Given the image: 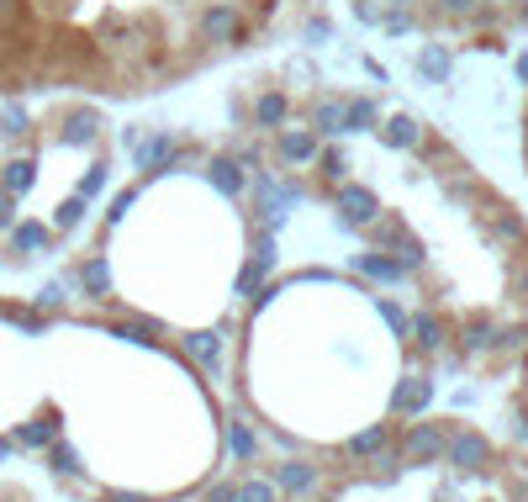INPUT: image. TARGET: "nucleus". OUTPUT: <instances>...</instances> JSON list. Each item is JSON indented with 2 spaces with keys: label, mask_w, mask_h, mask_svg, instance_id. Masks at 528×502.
I'll list each match as a JSON object with an SVG mask.
<instances>
[{
  "label": "nucleus",
  "mask_w": 528,
  "mask_h": 502,
  "mask_svg": "<svg viewBox=\"0 0 528 502\" xmlns=\"http://www.w3.org/2000/svg\"><path fill=\"white\" fill-rule=\"evenodd\" d=\"M101 185H106V170H90V175H85V185H80V196L90 201V196H96V191H101Z\"/></svg>",
  "instance_id": "nucleus-28"
},
{
  "label": "nucleus",
  "mask_w": 528,
  "mask_h": 502,
  "mask_svg": "<svg viewBox=\"0 0 528 502\" xmlns=\"http://www.w3.org/2000/svg\"><path fill=\"white\" fill-rule=\"evenodd\" d=\"M6 450H11V444H6V439H0V455H6Z\"/></svg>",
  "instance_id": "nucleus-35"
},
{
  "label": "nucleus",
  "mask_w": 528,
  "mask_h": 502,
  "mask_svg": "<svg viewBox=\"0 0 528 502\" xmlns=\"http://www.w3.org/2000/svg\"><path fill=\"white\" fill-rule=\"evenodd\" d=\"M32 180H37V164H32V159H11V164H6V175H0V185H6V196H22V191H32Z\"/></svg>",
  "instance_id": "nucleus-3"
},
{
  "label": "nucleus",
  "mask_w": 528,
  "mask_h": 502,
  "mask_svg": "<svg viewBox=\"0 0 528 502\" xmlns=\"http://www.w3.org/2000/svg\"><path fill=\"white\" fill-rule=\"evenodd\" d=\"M233 502H275V487L270 481H243V487H233Z\"/></svg>",
  "instance_id": "nucleus-16"
},
{
  "label": "nucleus",
  "mask_w": 528,
  "mask_h": 502,
  "mask_svg": "<svg viewBox=\"0 0 528 502\" xmlns=\"http://www.w3.org/2000/svg\"><path fill=\"white\" fill-rule=\"evenodd\" d=\"M53 439V423H32V429H22V444H48Z\"/></svg>",
  "instance_id": "nucleus-26"
},
{
  "label": "nucleus",
  "mask_w": 528,
  "mask_h": 502,
  "mask_svg": "<svg viewBox=\"0 0 528 502\" xmlns=\"http://www.w3.org/2000/svg\"><path fill=\"white\" fill-rule=\"evenodd\" d=\"M518 80H528V59H523V64H518Z\"/></svg>",
  "instance_id": "nucleus-34"
},
{
  "label": "nucleus",
  "mask_w": 528,
  "mask_h": 502,
  "mask_svg": "<svg viewBox=\"0 0 528 502\" xmlns=\"http://www.w3.org/2000/svg\"><path fill=\"white\" fill-rule=\"evenodd\" d=\"M523 22H528V0H523Z\"/></svg>",
  "instance_id": "nucleus-36"
},
{
  "label": "nucleus",
  "mask_w": 528,
  "mask_h": 502,
  "mask_svg": "<svg viewBox=\"0 0 528 502\" xmlns=\"http://www.w3.org/2000/svg\"><path fill=\"white\" fill-rule=\"evenodd\" d=\"M418 69L428 74V80H444V74H449V59H444V53H439V48H428V53H423V64H418Z\"/></svg>",
  "instance_id": "nucleus-21"
},
{
  "label": "nucleus",
  "mask_w": 528,
  "mask_h": 502,
  "mask_svg": "<svg viewBox=\"0 0 528 502\" xmlns=\"http://www.w3.org/2000/svg\"><path fill=\"white\" fill-rule=\"evenodd\" d=\"M381 444H386V429L375 423V429H365V434H354V439H349V455H375Z\"/></svg>",
  "instance_id": "nucleus-14"
},
{
  "label": "nucleus",
  "mask_w": 528,
  "mask_h": 502,
  "mask_svg": "<svg viewBox=\"0 0 528 502\" xmlns=\"http://www.w3.org/2000/svg\"><path fill=\"white\" fill-rule=\"evenodd\" d=\"M360 270L375 275V281H396V275H402L407 265H402V259H386V254H365V259H360Z\"/></svg>",
  "instance_id": "nucleus-9"
},
{
  "label": "nucleus",
  "mask_w": 528,
  "mask_h": 502,
  "mask_svg": "<svg viewBox=\"0 0 528 502\" xmlns=\"http://www.w3.org/2000/svg\"><path fill=\"white\" fill-rule=\"evenodd\" d=\"M11 222H16V196L0 191V228H11Z\"/></svg>",
  "instance_id": "nucleus-30"
},
{
  "label": "nucleus",
  "mask_w": 528,
  "mask_h": 502,
  "mask_svg": "<svg viewBox=\"0 0 528 502\" xmlns=\"http://www.w3.org/2000/svg\"><path fill=\"white\" fill-rule=\"evenodd\" d=\"M312 466H280V487H291V492H307L312 487Z\"/></svg>",
  "instance_id": "nucleus-17"
},
{
  "label": "nucleus",
  "mask_w": 528,
  "mask_h": 502,
  "mask_svg": "<svg viewBox=\"0 0 528 502\" xmlns=\"http://www.w3.org/2000/svg\"><path fill=\"white\" fill-rule=\"evenodd\" d=\"M338 117H344V133H365V127L375 122V106L370 101H349V106H338Z\"/></svg>",
  "instance_id": "nucleus-7"
},
{
  "label": "nucleus",
  "mask_w": 528,
  "mask_h": 502,
  "mask_svg": "<svg viewBox=\"0 0 528 502\" xmlns=\"http://www.w3.org/2000/svg\"><path fill=\"white\" fill-rule=\"evenodd\" d=\"M280 154H286V159H312L317 154V138L307 133V127H296V133L280 138Z\"/></svg>",
  "instance_id": "nucleus-8"
},
{
  "label": "nucleus",
  "mask_w": 528,
  "mask_h": 502,
  "mask_svg": "<svg viewBox=\"0 0 528 502\" xmlns=\"http://www.w3.org/2000/svg\"><path fill=\"white\" fill-rule=\"evenodd\" d=\"M16 11V0H0V22H6V16Z\"/></svg>",
  "instance_id": "nucleus-33"
},
{
  "label": "nucleus",
  "mask_w": 528,
  "mask_h": 502,
  "mask_svg": "<svg viewBox=\"0 0 528 502\" xmlns=\"http://www.w3.org/2000/svg\"><path fill=\"white\" fill-rule=\"evenodd\" d=\"M386 143L391 148H412V143H418V122H412V117H391L386 122Z\"/></svg>",
  "instance_id": "nucleus-10"
},
{
  "label": "nucleus",
  "mask_w": 528,
  "mask_h": 502,
  "mask_svg": "<svg viewBox=\"0 0 528 502\" xmlns=\"http://www.w3.org/2000/svg\"><path fill=\"white\" fill-rule=\"evenodd\" d=\"M233 450H238L243 460H249V455H254V434H249V429H243V423H238V429H233Z\"/></svg>",
  "instance_id": "nucleus-27"
},
{
  "label": "nucleus",
  "mask_w": 528,
  "mask_h": 502,
  "mask_svg": "<svg viewBox=\"0 0 528 502\" xmlns=\"http://www.w3.org/2000/svg\"><path fill=\"white\" fill-rule=\"evenodd\" d=\"M0 133H27V117H22V111H16V106H6V117H0Z\"/></svg>",
  "instance_id": "nucleus-25"
},
{
  "label": "nucleus",
  "mask_w": 528,
  "mask_h": 502,
  "mask_svg": "<svg viewBox=\"0 0 528 502\" xmlns=\"http://www.w3.org/2000/svg\"><path fill=\"white\" fill-rule=\"evenodd\" d=\"M11 244L16 249H43L48 244V228H43V222H22V228H11Z\"/></svg>",
  "instance_id": "nucleus-11"
},
{
  "label": "nucleus",
  "mask_w": 528,
  "mask_h": 502,
  "mask_svg": "<svg viewBox=\"0 0 528 502\" xmlns=\"http://www.w3.org/2000/svg\"><path fill=\"white\" fill-rule=\"evenodd\" d=\"M439 455H444V439L433 429H418L407 439V460H412V466H418V460H439Z\"/></svg>",
  "instance_id": "nucleus-5"
},
{
  "label": "nucleus",
  "mask_w": 528,
  "mask_h": 502,
  "mask_svg": "<svg viewBox=\"0 0 528 502\" xmlns=\"http://www.w3.org/2000/svg\"><path fill=\"white\" fill-rule=\"evenodd\" d=\"M64 138H69V143H90V138H96V117H90V111H85V117H69Z\"/></svg>",
  "instance_id": "nucleus-19"
},
{
  "label": "nucleus",
  "mask_w": 528,
  "mask_h": 502,
  "mask_svg": "<svg viewBox=\"0 0 528 502\" xmlns=\"http://www.w3.org/2000/svg\"><path fill=\"white\" fill-rule=\"evenodd\" d=\"M444 6H449V11H470L476 0H444Z\"/></svg>",
  "instance_id": "nucleus-32"
},
{
  "label": "nucleus",
  "mask_w": 528,
  "mask_h": 502,
  "mask_svg": "<svg viewBox=\"0 0 528 502\" xmlns=\"http://www.w3.org/2000/svg\"><path fill=\"white\" fill-rule=\"evenodd\" d=\"M259 122H264V127L286 122V96H264V101H259Z\"/></svg>",
  "instance_id": "nucleus-20"
},
{
  "label": "nucleus",
  "mask_w": 528,
  "mask_h": 502,
  "mask_svg": "<svg viewBox=\"0 0 528 502\" xmlns=\"http://www.w3.org/2000/svg\"><path fill=\"white\" fill-rule=\"evenodd\" d=\"M80 212H85V196H69L64 207H59V228H74V222H80Z\"/></svg>",
  "instance_id": "nucleus-24"
},
{
  "label": "nucleus",
  "mask_w": 528,
  "mask_h": 502,
  "mask_svg": "<svg viewBox=\"0 0 528 502\" xmlns=\"http://www.w3.org/2000/svg\"><path fill=\"white\" fill-rule=\"evenodd\" d=\"M201 32L212 37V43H233V37H238L243 27H238V16H233L228 6H212V11L201 16Z\"/></svg>",
  "instance_id": "nucleus-2"
},
{
  "label": "nucleus",
  "mask_w": 528,
  "mask_h": 502,
  "mask_svg": "<svg viewBox=\"0 0 528 502\" xmlns=\"http://www.w3.org/2000/svg\"><path fill=\"white\" fill-rule=\"evenodd\" d=\"M164 159H175V143H169V138H154L143 148V170H159Z\"/></svg>",
  "instance_id": "nucleus-18"
},
{
  "label": "nucleus",
  "mask_w": 528,
  "mask_h": 502,
  "mask_svg": "<svg viewBox=\"0 0 528 502\" xmlns=\"http://www.w3.org/2000/svg\"><path fill=\"white\" fill-rule=\"evenodd\" d=\"M428 381H407L402 386V397H396V407H407V413H418V407H428Z\"/></svg>",
  "instance_id": "nucleus-15"
},
{
  "label": "nucleus",
  "mask_w": 528,
  "mask_h": 502,
  "mask_svg": "<svg viewBox=\"0 0 528 502\" xmlns=\"http://www.w3.org/2000/svg\"><path fill=\"white\" fill-rule=\"evenodd\" d=\"M449 455H455V466L476 471V466H486V439H481V434H460V439H455V450H449Z\"/></svg>",
  "instance_id": "nucleus-4"
},
{
  "label": "nucleus",
  "mask_w": 528,
  "mask_h": 502,
  "mask_svg": "<svg viewBox=\"0 0 528 502\" xmlns=\"http://www.w3.org/2000/svg\"><path fill=\"white\" fill-rule=\"evenodd\" d=\"M317 127H323V133H338V127H344V117H338V106H333V101L317 106Z\"/></svg>",
  "instance_id": "nucleus-23"
},
{
  "label": "nucleus",
  "mask_w": 528,
  "mask_h": 502,
  "mask_svg": "<svg viewBox=\"0 0 528 502\" xmlns=\"http://www.w3.org/2000/svg\"><path fill=\"white\" fill-rule=\"evenodd\" d=\"M191 355H196L201 365H217V355H222V339H217V333H191Z\"/></svg>",
  "instance_id": "nucleus-12"
},
{
  "label": "nucleus",
  "mask_w": 528,
  "mask_h": 502,
  "mask_svg": "<svg viewBox=\"0 0 528 502\" xmlns=\"http://www.w3.org/2000/svg\"><path fill=\"white\" fill-rule=\"evenodd\" d=\"M132 201H138V196H132V191H122L117 201H111V222H122V217L132 212Z\"/></svg>",
  "instance_id": "nucleus-29"
},
{
  "label": "nucleus",
  "mask_w": 528,
  "mask_h": 502,
  "mask_svg": "<svg viewBox=\"0 0 528 502\" xmlns=\"http://www.w3.org/2000/svg\"><path fill=\"white\" fill-rule=\"evenodd\" d=\"M212 185L222 196H238L243 191V175H238V164L233 159H212Z\"/></svg>",
  "instance_id": "nucleus-6"
},
{
  "label": "nucleus",
  "mask_w": 528,
  "mask_h": 502,
  "mask_svg": "<svg viewBox=\"0 0 528 502\" xmlns=\"http://www.w3.org/2000/svg\"><path fill=\"white\" fill-rule=\"evenodd\" d=\"M418 339H423L428 349H439V344H444V328H439V318H418Z\"/></svg>",
  "instance_id": "nucleus-22"
},
{
  "label": "nucleus",
  "mask_w": 528,
  "mask_h": 502,
  "mask_svg": "<svg viewBox=\"0 0 528 502\" xmlns=\"http://www.w3.org/2000/svg\"><path fill=\"white\" fill-rule=\"evenodd\" d=\"M37 302H43V307H59L64 291H59V286H43V296H37Z\"/></svg>",
  "instance_id": "nucleus-31"
},
{
  "label": "nucleus",
  "mask_w": 528,
  "mask_h": 502,
  "mask_svg": "<svg viewBox=\"0 0 528 502\" xmlns=\"http://www.w3.org/2000/svg\"><path fill=\"white\" fill-rule=\"evenodd\" d=\"M85 291H96V296L111 291V265H106V259H90V265H85Z\"/></svg>",
  "instance_id": "nucleus-13"
},
{
  "label": "nucleus",
  "mask_w": 528,
  "mask_h": 502,
  "mask_svg": "<svg viewBox=\"0 0 528 502\" xmlns=\"http://www.w3.org/2000/svg\"><path fill=\"white\" fill-rule=\"evenodd\" d=\"M338 212L349 222H370L381 207H375V191H365V185H344V191H338Z\"/></svg>",
  "instance_id": "nucleus-1"
}]
</instances>
